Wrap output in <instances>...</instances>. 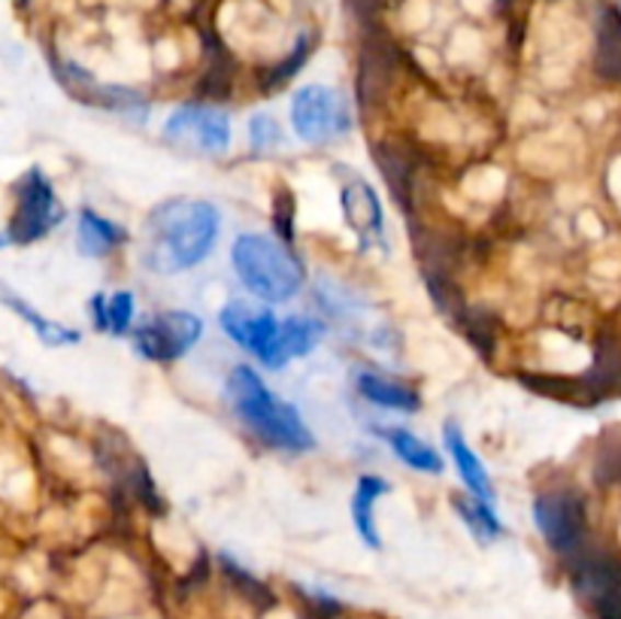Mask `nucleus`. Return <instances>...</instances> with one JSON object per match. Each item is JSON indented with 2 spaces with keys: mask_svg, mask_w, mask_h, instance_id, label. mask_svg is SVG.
I'll return each instance as SVG.
<instances>
[{
  "mask_svg": "<svg viewBox=\"0 0 621 619\" xmlns=\"http://www.w3.org/2000/svg\"><path fill=\"white\" fill-rule=\"evenodd\" d=\"M200 334H204V322L195 313L170 310L137 329L134 346L149 362H176L200 341Z\"/></svg>",
  "mask_w": 621,
  "mask_h": 619,
  "instance_id": "nucleus-8",
  "label": "nucleus"
},
{
  "mask_svg": "<svg viewBox=\"0 0 621 619\" xmlns=\"http://www.w3.org/2000/svg\"><path fill=\"white\" fill-rule=\"evenodd\" d=\"M389 492V483L379 480V477H361L358 486H355V495H352V519H355V531L358 538L370 547V550H379L382 540H379V531H376V498H382Z\"/></svg>",
  "mask_w": 621,
  "mask_h": 619,
  "instance_id": "nucleus-14",
  "label": "nucleus"
},
{
  "mask_svg": "<svg viewBox=\"0 0 621 619\" xmlns=\"http://www.w3.org/2000/svg\"><path fill=\"white\" fill-rule=\"evenodd\" d=\"M231 262L237 277L243 279V286L261 301H288L303 286L300 264L271 238H261V234L237 238L231 247Z\"/></svg>",
  "mask_w": 621,
  "mask_h": 619,
  "instance_id": "nucleus-3",
  "label": "nucleus"
},
{
  "mask_svg": "<svg viewBox=\"0 0 621 619\" xmlns=\"http://www.w3.org/2000/svg\"><path fill=\"white\" fill-rule=\"evenodd\" d=\"M340 200H343L346 222L352 225V231L364 243L382 238V207H379V198H376L370 185L361 183V180H352L349 185H343Z\"/></svg>",
  "mask_w": 621,
  "mask_h": 619,
  "instance_id": "nucleus-10",
  "label": "nucleus"
},
{
  "mask_svg": "<svg viewBox=\"0 0 621 619\" xmlns=\"http://www.w3.org/2000/svg\"><path fill=\"white\" fill-rule=\"evenodd\" d=\"M455 511L464 519V526L470 528V535L480 540V543H492L504 535L501 519L494 516L492 504H485L480 498H458L455 501Z\"/></svg>",
  "mask_w": 621,
  "mask_h": 619,
  "instance_id": "nucleus-19",
  "label": "nucleus"
},
{
  "mask_svg": "<svg viewBox=\"0 0 621 619\" xmlns=\"http://www.w3.org/2000/svg\"><path fill=\"white\" fill-rule=\"evenodd\" d=\"M221 325L231 334V341H237L240 346H246L249 353L264 362L271 356L273 341L279 334V319L273 317L271 310H255L249 303H228L221 310Z\"/></svg>",
  "mask_w": 621,
  "mask_h": 619,
  "instance_id": "nucleus-9",
  "label": "nucleus"
},
{
  "mask_svg": "<svg viewBox=\"0 0 621 619\" xmlns=\"http://www.w3.org/2000/svg\"><path fill=\"white\" fill-rule=\"evenodd\" d=\"M228 404L271 447L285 449V452H303L315 444L298 410L273 396L258 374L246 365L233 368L228 377Z\"/></svg>",
  "mask_w": 621,
  "mask_h": 619,
  "instance_id": "nucleus-2",
  "label": "nucleus"
},
{
  "mask_svg": "<svg viewBox=\"0 0 621 619\" xmlns=\"http://www.w3.org/2000/svg\"><path fill=\"white\" fill-rule=\"evenodd\" d=\"M442 444L449 449V456H452L455 468H458V474L464 480V486L470 489V495L494 507V489H492V480H488V471H485V465L480 461V456L470 449V444H467L464 435H461V428H458L455 422L446 425Z\"/></svg>",
  "mask_w": 621,
  "mask_h": 619,
  "instance_id": "nucleus-11",
  "label": "nucleus"
},
{
  "mask_svg": "<svg viewBox=\"0 0 621 619\" xmlns=\"http://www.w3.org/2000/svg\"><path fill=\"white\" fill-rule=\"evenodd\" d=\"M382 435L389 437L394 456L403 465H410V468L422 471V474H440L442 471L440 452L430 447V444H425L422 437H415L413 432H406V428H386Z\"/></svg>",
  "mask_w": 621,
  "mask_h": 619,
  "instance_id": "nucleus-17",
  "label": "nucleus"
},
{
  "mask_svg": "<svg viewBox=\"0 0 621 619\" xmlns=\"http://www.w3.org/2000/svg\"><path fill=\"white\" fill-rule=\"evenodd\" d=\"M319 337H322V325L319 322L300 317L285 319V322H279V334H276L271 356L264 358V365L276 370L283 368L285 362H291V358L307 356L312 346L319 343Z\"/></svg>",
  "mask_w": 621,
  "mask_h": 619,
  "instance_id": "nucleus-12",
  "label": "nucleus"
},
{
  "mask_svg": "<svg viewBox=\"0 0 621 619\" xmlns=\"http://www.w3.org/2000/svg\"><path fill=\"white\" fill-rule=\"evenodd\" d=\"M164 137L200 156H225L231 146V122L212 106H180L164 125Z\"/></svg>",
  "mask_w": 621,
  "mask_h": 619,
  "instance_id": "nucleus-7",
  "label": "nucleus"
},
{
  "mask_svg": "<svg viewBox=\"0 0 621 619\" xmlns=\"http://www.w3.org/2000/svg\"><path fill=\"white\" fill-rule=\"evenodd\" d=\"M533 519H537V528H540L545 543L555 553H579L585 538V511L583 501L576 498L573 492L552 489V492L537 495V501H533Z\"/></svg>",
  "mask_w": 621,
  "mask_h": 619,
  "instance_id": "nucleus-6",
  "label": "nucleus"
},
{
  "mask_svg": "<svg viewBox=\"0 0 621 619\" xmlns=\"http://www.w3.org/2000/svg\"><path fill=\"white\" fill-rule=\"evenodd\" d=\"M358 392H361L376 408L401 410V413H415L422 408V398L415 396L413 389H406L401 382H391L379 374H361L358 377Z\"/></svg>",
  "mask_w": 621,
  "mask_h": 619,
  "instance_id": "nucleus-15",
  "label": "nucleus"
},
{
  "mask_svg": "<svg viewBox=\"0 0 621 619\" xmlns=\"http://www.w3.org/2000/svg\"><path fill=\"white\" fill-rule=\"evenodd\" d=\"M15 3H19V7H27V0H15Z\"/></svg>",
  "mask_w": 621,
  "mask_h": 619,
  "instance_id": "nucleus-22",
  "label": "nucleus"
},
{
  "mask_svg": "<svg viewBox=\"0 0 621 619\" xmlns=\"http://www.w3.org/2000/svg\"><path fill=\"white\" fill-rule=\"evenodd\" d=\"M91 319L101 331L125 334L134 319V298L130 291H116V295H94L91 298Z\"/></svg>",
  "mask_w": 621,
  "mask_h": 619,
  "instance_id": "nucleus-18",
  "label": "nucleus"
},
{
  "mask_svg": "<svg viewBox=\"0 0 621 619\" xmlns=\"http://www.w3.org/2000/svg\"><path fill=\"white\" fill-rule=\"evenodd\" d=\"M13 195L15 210L13 219H10V228H7L10 243H22L25 247V243L43 240L55 225L65 219V207H61V200L55 198L53 183H49V176L39 171V168H31L15 183Z\"/></svg>",
  "mask_w": 621,
  "mask_h": 619,
  "instance_id": "nucleus-4",
  "label": "nucleus"
},
{
  "mask_svg": "<svg viewBox=\"0 0 621 619\" xmlns=\"http://www.w3.org/2000/svg\"><path fill=\"white\" fill-rule=\"evenodd\" d=\"M219 240V210L207 200L161 204L146 222L142 262L156 274H180L207 259Z\"/></svg>",
  "mask_w": 621,
  "mask_h": 619,
  "instance_id": "nucleus-1",
  "label": "nucleus"
},
{
  "mask_svg": "<svg viewBox=\"0 0 621 619\" xmlns=\"http://www.w3.org/2000/svg\"><path fill=\"white\" fill-rule=\"evenodd\" d=\"M0 303L10 307L19 319H25L27 325L34 329V334H37L46 346H73V343H79V331L67 329L61 322H53V319L37 313V307H31L25 298H19V295H15L10 286H3V283H0Z\"/></svg>",
  "mask_w": 621,
  "mask_h": 619,
  "instance_id": "nucleus-13",
  "label": "nucleus"
},
{
  "mask_svg": "<svg viewBox=\"0 0 621 619\" xmlns=\"http://www.w3.org/2000/svg\"><path fill=\"white\" fill-rule=\"evenodd\" d=\"M249 131H252L255 149H273V146L283 140V131H279V125L271 116H255L252 125H249Z\"/></svg>",
  "mask_w": 621,
  "mask_h": 619,
  "instance_id": "nucleus-20",
  "label": "nucleus"
},
{
  "mask_svg": "<svg viewBox=\"0 0 621 619\" xmlns=\"http://www.w3.org/2000/svg\"><path fill=\"white\" fill-rule=\"evenodd\" d=\"M7 243H10V238H7V234H0V250H3Z\"/></svg>",
  "mask_w": 621,
  "mask_h": 619,
  "instance_id": "nucleus-21",
  "label": "nucleus"
},
{
  "mask_svg": "<svg viewBox=\"0 0 621 619\" xmlns=\"http://www.w3.org/2000/svg\"><path fill=\"white\" fill-rule=\"evenodd\" d=\"M122 240V228L97 216L94 210H82L79 213V225H77V247L82 255L89 259H101L106 252L116 250V243Z\"/></svg>",
  "mask_w": 621,
  "mask_h": 619,
  "instance_id": "nucleus-16",
  "label": "nucleus"
},
{
  "mask_svg": "<svg viewBox=\"0 0 621 619\" xmlns=\"http://www.w3.org/2000/svg\"><path fill=\"white\" fill-rule=\"evenodd\" d=\"M349 106L327 85H307L291 101V125L300 140L324 144L337 134L349 131Z\"/></svg>",
  "mask_w": 621,
  "mask_h": 619,
  "instance_id": "nucleus-5",
  "label": "nucleus"
}]
</instances>
